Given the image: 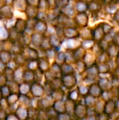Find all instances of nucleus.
Returning <instances> with one entry per match:
<instances>
[{
	"instance_id": "1",
	"label": "nucleus",
	"mask_w": 119,
	"mask_h": 120,
	"mask_svg": "<svg viewBox=\"0 0 119 120\" xmlns=\"http://www.w3.org/2000/svg\"><path fill=\"white\" fill-rule=\"evenodd\" d=\"M61 79L62 82V86L68 91L75 89L79 83L78 80V76L76 74L62 75Z\"/></svg>"
},
{
	"instance_id": "2",
	"label": "nucleus",
	"mask_w": 119,
	"mask_h": 120,
	"mask_svg": "<svg viewBox=\"0 0 119 120\" xmlns=\"http://www.w3.org/2000/svg\"><path fill=\"white\" fill-rule=\"evenodd\" d=\"M74 25L79 29L86 27H88L89 23V16L86 13V12L76 13V15L74 18Z\"/></svg>"
},
{
	"instance_id": "3",
	"label": "nucleus",
	"mask_w": 119,
	"mask_h": 120,
	"mask_svg": "<svg viewBox=\"0 0 119 120\" xmlns=\"http://www.w3.org/2000/svg\"><path fill=\"white\" fill-rule=\"evenodd\" d=\"M30 92L34 98H41L46 96L44 86L42 84L34 82L30 86Z\"/></svg>"
},
{
	"instance_id": "4",
	"label": "nucleus",
	"mask_w": 119,
	"mask_h": 120,
	"mask_svg": "<svg viewBox=\"0 0 119 120\" xmlns=\"http://www.w3.org/2000/svg\"><path fill=\"white\" fill-rule=\"evenodd\" d=\"M88 108L85 105V104L81 100L79 102L76 103V104L74 118L84 120L88 114Z\"/></svg>"
},
{
	"instance_id": "5",
	"label": "nucleus",
	"mask_w": 119,
	"mask_h": 120,
	"mask_svg": "<svg viewBox=\"0 0 119 120\" xmlns=\"http://www.w3.org/2000/svg\"><path fill=\"white\" fill-rule=\"evenodd\" d=\"M63 36L65 39L80 38L79 29L76 26L63 27Z\"/></svg>"
},
{
	"instance_id": "6",
	"label": "nucleus",
	"mask_w": 119,
	"mask_h": 120,
	"mask_svg": "<svg viewBox=\"0 0 119 120\" xmlns=\"http://www.w3.org/2000/svg\"><path fill=\"white\" fill-rule=\"evenodd\" d=\"M57 22H58V25L65 27H71V26H75L74 25V18H71L61 12L59 13L58 17H57Z\"/></svg>"
},
{
	"instance_id": "7",
	"label": "nucleus",
	"mask_w": 119,
	"mask_h": 120,
	"mask_svg": "<svg viewBox=\"0 0 119 120\" xmlns=\"http://www.w3.org/2000/svg\"><path fill=\"white\" fill-rule=\"evenodd\" d=\"M53 99L50 96H45L38 101V109L39 110H48L53 107L54 103Z\"/></svg>"
},
{
	"instance_id": "8",
	"label": "nucleus",
	"mask_w": 119,
	"mask_h": 120,
	"mask_svg": "<svg viewBox=\"0 0 119 120\" xmlns=\"http://www.w3.org/2000/svg\"><path fill=\"white\" fill-rule=\"evenodd\" d=\"M49 41L50 43V45L52 48L55 49L57 51H60L61 46H62V43L64 41V39L60 38L56 33L52 34L48 36Z\"/></svg>"
},
{
	"instance_id": "9",
	"label": "nucleus",
	"mask_w": 119,
	"mask_h": 120,
	"mask_svg": "<svg viewBox=\"0 0 119 120\" xmlns=\"http://www.w3.org/2000/svg\"><path fill=\"white\" fill-rule=\"evenodd\" d=\"M37 63H38V69L45 74L49 71L52 63L48 58L43 56V57H39V58L37 60Z\"/></svg>"
},
{
	"instance_id": "10",
	"label": "nucleus",
	"mask_w": 119,
	"mask_h": 120,
	"mask_svg": "<svg viewBox=\"0 0 119 120\" xmlns=\"http://www.w3.org/2000/svg\"><path fill=\"white\" fill-rule=\"evenodd\" d=\"M97 83L102 89L103 91H110L113 89V86L110 79V77H99Z\"/></svg>"
},
{
	"instance_id": "11",
	"label": "nucleus",
	"mask_w": 119,
	"mask_h": 120,
	"mask_svg": "<svg viewBox=\"0 0 119 120\" xmlns=\"http://www.w3.org/2000/svg\"><path fill=\"white\" fill-rule=\"evenodd\" d=\"M83 60L85 63V64L86 65L87 68H88V67H90L92 65L97 64V56L95 53H93L92 51H88L86 52Z\"/></svg>"
},
{
	"instance_id": "12",
	"label": "nucleus",
	"mask_w": 119,
	"mask_h": 120,
	"mask_svg": "<svg viewBox=\"0 0 119 120\" xmlns=\"http://www.w3.org/2000/svg\"><path fill=\"white\" fill-rule=\"evenodd\" d=\"M105 37V33L100 23H99L94 29H93V39L97 42H100Z\"/></svg>"
},
{
	"instance_id": "13",
	"label": "nucleus",
	"mask_w": 119,
	"mask_h": 120,
	"mask_svg": "<svg viewBox=\"0 0 119 120\" xmlns=\"http://www.w3.org/2000/svg\"><path fill=\"white\" fill-rule=\"evenodd\" d=\"M102 4H104L102 1L93 0L91 2L88 3V9L89 12L91 14H97L99 13L102 8Z\"/></svg>"
},
{
	"instance_id": "14",
	"label": "nucleus",
	"mask_w": 119,
	"mask_h": 120,
	"mask_svg": "<svg viewBox=\"0 0 119 120\" xmlns=\"http://www.w3.org/2000/svg\"><path fill=\"white\" fill-rule=\"evenodd\" d=\"M84 76L88 77H90L91 79H93L97 81V79L99 78V76H100V74H99V72H98L97 64L87 68L86 71V72L84 74Z\"/></svg>"
},
{
	"instance_id": "15",
	"label": "nucleus",
	"mask_w": 119,
	"mask_h": 120,
	"mask_svg": "<svg viewBox=\"0 0 119 120\" xmlns=\"http://www.w3.org/2000/svg\"><path fill=\"white\" fill-rule=\"evenodd\" d=\"M74 67L75 70V74L79 77H83L87 69V66L83 62V60L76 61L74 64Z\"/></svg>"
},
{
	"instance_id": "16",
	"label": "nucleus",
	"mask_w": 119,
	"mask_h": 120,
	"mask_svg": "<svg viewBox=\"0 0 119 120\" xmlns=\"http://www.w3.org/2000/svg\"><path fill=\"white\" fill-rule=\"evenodd\" d=\"M102 93H103V91L102 90V89L100 87V86L98 85V84L97 82L94 83L90 86L89 95H90L96 98H101Z\"/></svg>"
},
{
	"instance_id": "17",
	"label": "nucleus",
	"mask_w": 119,
	"mask_h": 120,
	"mask_svg": "<svg viewBox=\"0 0 119 120\" xmlns=\"http://www.w3.org/2000/svg\"><path fill=\"white\" fill-rule=\"evenodd\" d=\"M48 72L51 75V76L53 78L55 77H62V72H61V65L58 64L55 62H53L51 63L50 70Z\"/></svg>"
},
{
	"instance_id": "18",
	"label": "nucleus",
	"mask_w": 119,
	"mask_h": 120,
	"mask_svg": "<svg viewBox=\"0 0 119 120\" xmlns=\"http://www.w3.org/2000/svg\"><path fill=\"white\" fill-rule=\"evenodd\" d=\"M116 112V100H109L106 101L104 112L110 116Z\"/></svg>"
},
{
	"instance_id": "19",
	"label": "nucleus",
	"mask_w": 119,
	"mask_h": 120,
	"mask_svg": "<svg viewBox=\"0 0 119 120\" xmlns=\"http://www.w3.org/2000/svg\"><path fill=\"white\" fill-rule=\"evenodd\" d=\"M66 98H68L75 103H78L81 100L82 97L81 96L77 88L76 87L75 89H73L68 91Z\"/></svg>"
},
{
	"instance_id": "20",
	"label": "nucleus",
	"mask_w": 119,
	"mask_h": 120,
	"mask_svg": "<svg viewBox=\"0 0 119 120\" xmlns=\"http://www.w3.org/2000/svg\"><path fill=\"white\" fill-rule=\"evenodd\" d=\"M79 34L81 40L93 39V29L88 27L79 29Z\"/></svg>"
},
{
	"instance_id": "21",
	"label": "nucleus",
	"mask_w": 119,
	"mask_h": 120,
	"mask_svg": "<svg viewBox=\"0 0 119 120\" xmlns=\"http://www.w3.org/2000/svg\"><path fill=\"white\" fill-rule=\"evenodd\" d=\"M97 100V98L88 94V96L82 98L81 101L85 104V105L88 109H92V108H94V107L96 104Z\"/></svg>"
},
{
	"instance_id": "22",
	"label": "nucleus",
	"mask_w": 119,
	"mask_h": 120,
	"mask_svg": "<svg viewBox=\"0 0 119 120\" xmlns=\"http://www.w3.org/2000/svg\"><path fill=\"white\" fill-rule=\"evenodd\" d=\"M74 8L76 13H84L88 9V3L83 0H79L75 1Z\"/></svg>"
},
{
	"instance_id": "23",
	"label": "nucleus",
	"mask_w": 119,
	"mask_h": 120,
	"mask_svg": "<svg viewBox=\"0 0 119 120\" xmlns=\"http://www.w3.org/2000/svg\"><path fill=\"white\" fill-rule=\"evenodd\" d=\"M60 12L62 13H63L64 15L71 18H74V16L76 15V10L74 8V5H71L70 3L67 6H65V8H62L60 10Z\"/></svg>"
},
{
	"instance_id": "24",
	"label": "nucleus",
	"mask_w": 119,
	"mask_h": 120,
	"mask_svg": "<svg viewBox=\"0 0 119 120\" xmlns=\"http://www.w3.org/2000/svg\"><path fill=\"white\" fill-rule=\"evenodd\" d=\"M65 109H66V112L72 116L74 118V111H75V108H76V103L66 98L65 100Z\"/></svg>"
},
{
	"instance_id": "25",
	"label": "nucleus",
	"mask_w": 119,
	"mask_h": 120,
	"mask_svg": "<svg viewBox=\"0 0 119 120\" xmlns=\"http://www.w3.org/2000/svg\"><path fill=\"white\" fill-rule=\"evenodd\" d=\"M34 29H35L37 31L36 33H39V34H42L45 35V34L46 33L48 30V26H47L46 21L38 20L37 22H36Z\"/></svg>"
},
{
	"instance_id": "26",
	"label": "nucleus",
	"mask_w": 119,
	"mask_h": 120,
	"mask_svg": "<svg viewBox=\"0 0 119 120\" xmlns=\"http://www.w3.org/2000/svg\"><path fill=\"white\" fill-rule=\"evenodd\" d=\"M61 72H62V76L71 75V74H75L74 65L69 64L67 63H63L62 65H61Z\"/></svg>"
},
{
	"instance_id": "27",
	"label": "nucleus",
	"mask_w": 119,
	"mask_h": 120,
	"mask_svg": "<svg viewBox=\"0 0 119 120\" xmlns=\"http://www.w3.org/2000/svg\"><path fill=\"white\" fill-rule=\"evenodd\" d=\"M53 108L58 114L65 113L66 112L65 109V101H55L53 105Z\"/></svg>"
},
{
	"instance_id": "28",
	"label": "nucleus",
	"mask_w": 119,
	"mask_h": 120,
	"mask_svg": "<svg viewBox=\"0 0 119 120\" xmlns=\"http://www.w3.org/2000/svg\"><path fill=\"white\" fill-rule=\"evenodd\" d=\"M73 52H74V56L76 61H79V60H83L87 51L81 46H80L77 47L76 49H74Z\"/></svg>"
},
{
	"instance_id": "29",
	"label": "nucleus",
	"mask_w": 119,
	"mask_h": 120,
	"mask_svg": "<svg viewBox=\"0 0 119 120\" xmlns=\"http://www.w3.org/2000/svg\"><path fill=\"white\" fill-rule=\"evenodd\" d=\"M105 103H106V101H104L102 98H97V102H96V104H95V107L93 108L94 109V111L97 115L104 112V111H105Z\"/></svg>"
},
{
	"instance_id": "30",
	"label": "nucleus",
	"mask_w": 119,
	"mask_h": 120,
	"mask_svg": "<svg viewBox=\"0 0 119 120\" xmlns=\"http://www.w3.org/2000/svg\"><path fill=\"white\" fill-rule=\"evenodd\" d=\"M96 41L93 39H85V40H81V46L86 51H91L93 49V48L95 46V45L96 44Z\"/></svg>"
},
{
	"instance_id": "31",
	"label": "nucleus",
	"mask_w": 119,
	"mask_h": 120,
	"mask_svg": "<svg viewBox=\"0 0 119 120\" xmlns=\"http://www.w3.org/2000/svg\"><path fill=\"white\" fill-rule=\"evenodd\" d=\"M53 62H55L60 65H62L63 63H66V56H65V51L60 50V51H57Z\"/></svg>"
},
{
	"instance_id": "32",
	"label": "nucleus",
	"mask_w": 119,
	"mask_h": 120,
	"mask_svg": "<svg viewBox=\"0 0 119 120\" xmlns=\"http://www.w3.org/2000/svg\"><path fill=\"white\" fill-rule=\"evenodd\" d=\"M82 98L88 96L89 94V89H90V86L86 85L83 83H79V84L76 86Z\"/></svg>"
},
{
	"instance_id": "33",
	"label": "nucleus",
	"mask_w": 119,
	"mask_h": 120,
	"mask_svg": "<svg viewBox=\"0 0 119 120\" xmlns=\"http://www.w3.org/2000/svg\"><path fill=\"white\" fill-rule=\"evenodd\" d=\"M119 52V48L117 47L113 43H111L108 49L107 50V53L109 55L110 58H115Z\"/></svg>"
},
{
	"instance_id": "34",
	"label": "nucleus",
	"mask_w": 119,
	"mask_h": 120,
	"mask_svg": "<svg viewBox=\"0 0 119 120\" xmlns=\"http://www.w3.org/2000/svg\"><path fill=\"white\" fill-rule=\"evenodd\" d=\"M65 56H66V63L74 65L76 61L74 56L73 50L67 49L65 50Z\"/></svg>"
},
{
	"instance_id": "35",
	"label": "nucleus",
	"mask_w": 119,
	"mask_h": 120,
	"mask_svg": "<svg viewBox=\"0 0 119 120\" xmlns=\"http://www.w3.org/2000/svg\"><path fill=\"white\" fill-rule=\"evenodd\" d=\"M110 59L107 51H102L100 54L97 56V63H105Z\"/></svg>"
},
{
	"instance_id": "36",
	"label": "nucleus",
	"mask_w": 119,
	"mask_h": 120,
	"mask_svg": "<svg viewBox=\"0 0 119 120\" xmlns=\"http://www.w3.org/2000/svg\"><path fill=\"white\" fill-rule=\"evenodd\" d=\"M70 1L71 0H55V8L61 10L62 8L67 6L70 3Z\"/></svg>"
},
{
	"instance_id": "37",
	"label": "nucleus",
	"mask_w": 119,
	"mask_h": 120,
	"mask_svg": "<svg viewBox=\"0 0 119 120\" xmlns=\"http://www.w3.org/2000/svg\"><path fill=\"white\" fill-rule=\"evenodd\" d=\"M51 85L54 88V89H60L62 86V82L61 77H55L51 81H50Z\"/></svg>"
},
{
	"instance_id": "38",
	"label": "nucleus",
	"mask_w": 119,
	"mask_h": 120,
	"mask_svg": "<svg viewBox=\"0 0 119 120\" xmlns=\"http://www.w3.org/2000/svg\"><path fill=\"white\" fill-rule=\"evenodd\" d=\"M101 25H102V27L105 33V35L109 34L110 32H112L113 30H114V27L110 25L109 23H107V22H100Z\"/></svg>"
},
{
	"instance_id": "39",
	"label": "nucleus",
	"mask_w": 119,
	"mask_h": 120,
	"mask_svg": "<svg viewBox=\"0 0 119 120\" xmlns=\"http://www.w3.org/2000/svg\"><path fill=\"white\" fill-rule=\"evenodd\" d=\"M110 79L113 86V88L114 89H119V76L114 73H111L110 75Z\"/></svg>"
},
{
	"instance_id": "40",
	"label": "nucleus",
	"mask_w": 119,
	"mask_h": 120,
	"mask_svg": "<svg viewBox=\"0 0 119 120\" xmlns=\"http://www.w3.org/2000/svg\"><path fill=\"white\" fill-rule=\"evenodd\" d=\"M97 44H98L99 47H100V49H101L102 51H107V50L108 49L109 45L111 44V43L109 41H108L107 39H105V38L102 40H101L100 42H98Z\"/></svg>"
},
{
	"instance_id": "41",
	"label": "nucleus",
	"mask_w": 119,
	"mask_h": 120,
	"mask_svg": "<svg viewBox=\"0 0 119 120\" xmlns=\"http://www.w3.org/2000/svg\"><path fill=\"white\" fill-rule=\"evenodd\" d=\"M97 114L94 111V109H88V114L84 120H97Z\"/></svg>"
},
{
	"instance_id": "42",
	"label": "nucleus",
	"mask_w": 119,
	"mask_h": 120,
	"mask_svg": "<svg viewBox=\"0 0 119 120\" xmlns=\"http://www.w3.org/2000/svg\"><path fill=\"white\" fill-rule=\"evenodd\" d=\"M73 117L68 115L67 112L58 114L55 120H73Z\"/></svg>"
},
{
	"instance_id": "43",
	"label": "nucleus",
	"mask_w": 119,
	"mask_h": 120,
	"mask_svg": "<svg viewBox=\"0 0 119 120\" xmlns=\"http://www.w3.org/2000/svg\"><path fill=\"white\" fill-rule=\"evenodd\" d=\"M112 43L119 48V32H116L114 33L112 39Z\"/></svg>"
},
{
	"instance_id": "44",
	"label": "nucleus",
	"mask_w": 119,
	"mask_h": 120,
	"mask_svg": "<svg viewBox=\"0 0 119 120\" xmlns=\"http://www.w3.org/2000/svg\"><path fill=\"white\" fill-rule=\"evenodd\" d=\"M97 120H109V115L105 112L98 114L97 116Z\"/></svg>"
},
{
	"instance_id": "45",
	"label": "nucleus",
	"mask_w": 119,
	"mask_h": 120,
	"mask_svg": "<svg viewBox=\"0 0 119 120\" xmlns=\"http://www.w3.org/2000/svg\"><path fill=\"white\" fill-rule=\"evenodd\" d=\"M116 112H119V98L116 100Z\"/></svg>"
},
{
	"instance_id": "46",
	"label": "nucleus",
	"mask_w": 119,
	"mask_h": 120,
	"mask_svg": "<svg viewBox=\"0 0 119 120\" xmlns=\"http://www.w3.org/2000/svg\"><path fill=\"white\" fill-rule=\"evenodd\" d=\"M112 73H114V74L116 75L117 76H119V66H118V67L116 68V70H115Z\"/></svg>"
},
{
	"instance_id": "47",
	"label": "nucleus",
	"mask_w": 119,
	"mask_h": 120,
	"mask_svg": "<svg viewBox=\"0 0 119 120\" xmlns=\"http://www.w3.org/2000/svg\"><path fill=\"white\" fill-rule=\"evenodd\" d=\"M115 60H116V64L118 65V66H119V52L118 53L116 57L115 58Z\"/></svg>"
},
{
	"instance_id": "48",
	"label": "nucleus",
	"mask_w": 119,
	"mask_h": 120,
	"mask_svg": "<svg viewBox=\"0 0 119 120\" xmlns=\"http://www.w3.org/2000/svg\"><path fill=\"white\" fill-rule=\"evenodd\" d=\"M73 120H80V119H76V118H74Z\"/></svg>"
},
{
	"instance_id": "49",
	"label": "nucleus",
	"mask_w": 119,
	"mask_h": 120,
	"mask_svg": "<svg viewBox=\"0 0 119 120\" xmlns=\"http://www.w3.org/2000/svg\"><path fill=\"white\" fill-rule=\"evenodd\" d=\"M118 98H119V88L118 89Z\"/></svg>"
},
{
	"instance_id": "50",
	"label": "nucleus",
	"mask_w": 119,
	"mask_h": 120,
	"mask_svg": "<svg viewBox=\"0 0 119 120\" xmlns=\"http://www.w3.org/2000/svg\"><path fill=\"white\" fill-rule=\"evenodd\" d=\"M115 2H119V0H114Z\"/></svg>"
},
{
	"instance_id": "51",
	"label": "nucleus",
	"mask_w": 119,
	"mask_h": 120,
	"mask_svg": "<svg viewBox=\"0 0 119 120\" xmlns=\"http://www.w3.org/2000/svg\"><path fill=\"white\" fill-rule=\"evenodd\" d=\"M72 1H74L75 2V1H79V0H72Z\"/></svg>"
},
{
	"instance_id": "52",
	"label": "nucleus",
	"mask_w": 119,
	"mask_h": 120,
	"mask_svg": "<svg viewBox=\"0 0 119 120\" xmlns=\"http://www.w3.org/2000/svg\"><path fill=\"white\" fill-rule=\"evenodd\" d=\"M116 120H119V116L118 117H117V118H116Z\"/></svg>"
},
{
	"instance_id": "53",
	"label": "nucleus",
	"mask_w": 119,
	"mask_h": 120,
	"mask_svg": "<svg viewBox=\"0 0 119 120\" xmlns=\"http://www.w3.org/2000/svg\"><path fill=\"white\" fill-rule=\"evenodd\" d=\"M118 25H119V23H118Z\"/></svg>"
}]
</instances>
